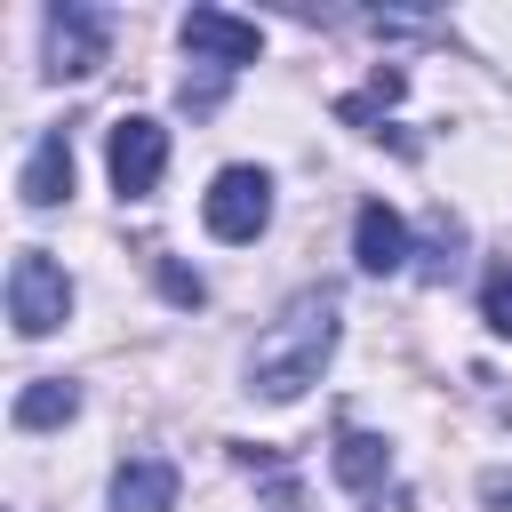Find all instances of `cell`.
I'll return each instance as SVG.
<instances>
[{"label":"cell","mask_w":512,"mask_h":512,"mask_svg":"<svg viewBox=\"0 0 512 512\" xmlns=\"http://www.w3.org/2000/svg\"><path fill=\"white\" fill-rule=\"evenodd\" d=\"M184 48H192V56H208L216 72H232V64H256L264 32H256L248 16H224V8H192V16H184Z\"/></svg>","instance_id":"6"},{"label":"cell","mask_w":512,"mask_h":512,"mask_svg":"<svg viewBox=\"0 0 512 512\" xmlns=\"http://www.w3.org/2000/svg\"><path fill=\"white\" fill-rule=\"evenodd\" d=\"M176 504V464L168 456H128L112 472V512H168Z\"/></svg>","instance_id":"8"},{"label":"cell","mask_w":512,"mask_h":512,"mask_svg":"<svg viewBox=\"0 0 512 512\" xmlns=\"http://www.w3.org/2000/svg\"><path fill=\"white\" fill-rule=\"evenodd\" d=\"M200 216H208L216 240H256V232L272 224V176H264V168H224V176L208 184Z\"/></svg>","instance_id":"3"},{"label":"cell","mask_w":512,"mask_h":512,"mask_svg":"<svg viewBox=\"0 0 512 512\" xmlns=\"http://www.w3.org/2000/svg\"><path fill=\"white\" fill-rule=\"evenodd\" d=\"M64 312H72L64 264L48 248H16V264H8V320H16V336H56Z\"/></svg>","instance_id":"2"},{"label":"cell","mask_w":512,"mask_h":512,"mask_svg":"<svg viewBox=\"0 0 512 512\" xmlns=\"http://www.w3.org/2000/svg\"><path fill=\"white\" fill-rule=\"evenodd\" d=\"M400 88H408V80H400V72H376V80H368V88H360V96H344V104H336V112H344V120H352V128H368V120H376V112H384V104H392V96H400Z\"/></svg>","instance_id":"12"},{"label":"cell","mask_w":512,"mask_h":512,"mask_svg":"<svg viewBox=\"0 0 512 512\" xmlns=\"http://www.w3.org/2000/svg\"><path fill=\"white\" fill-rule=\"evenodd\" d=\"M384 472H392V448H384L376 432H344V440H336V480H344L352 496H368Z\"/></svg>","instance_id":"11"},{"label":"cell","mask_w":512,"mask_h":512,"mask_svg":"<svg viewBox=\"0 0 512 512\" xmlns=\"http://www.w3.org/2000/svg\"><path fill=\"white\" fill-rule=\"evenodd\" d=\"M352 264H360V272H376V280L408 264V224H400V208L368 200V208L352 216Z\"/></svg>","instance_id":"7"},{"label":"cell","mask_w":512,"mask_h":512,"mask_svg":"<svg viewBox=\"0 0 512 512\" xmlns=\"http://www.w3.org/2000/svg\"><path fill=\"white\" fill-rule=\"evenodd\" d=\"M16 192H24V208H56V200L72 192V136H64V128L32 144V160H24Z\"/></svg>","instance_id":"9"},{"label":"cell","mask_w":512,"mask_h":512,"mask_svg":"<svg viewBox=\"0 0 512 512\" xmlns=\"http://www.w3.org/2000/svg\"><path fill=\"white\" fill-rule=\"evenodd\" d=\"M336 352V296L328 288H304L280 304V320H264L256 352H248V392L256 400H296L304 384H320Z\"/></svg>","instance_id":"1"},{"label":"cell","mask_w":512,"mask_h":512,"mask_svg":"<svg viewBox=\"0 0 512 512\" xmlns=\"http://www.w3.org/2000/svg\"><path fill=\"white\" fill-rule=\"evenodd\" d=\"M72 416H80V384H64V376H40V384H24V392H16V424H24V432L72 424Z\"/></svg>","instance_id":"10"},{"label":"cell","mask_w":512,"mask_h":512,"mask_svg":"<svg viewBox=\"0 0 512 512\" xmlns=\"http://www.w3.org/2000/svg\"><path fill=\"white\" fill-rule=\"evenodd\" d=\"M160 288H168V296H176V304H200V280H192V272H176V264H168V272H160Z\"/></svg>","instance_id":"14"},{"label":"cell","mask_w":512,"mask_h":512,"mask_svg":"<svg viewBox=\"0 0 512 512\" xmlns=\"http://www.w3.org/2000/svg\"><path fill=\"white\" fill-rule=\"evenodd\" d=\"M104 160H112L120 200H144V192L160 184V168H168V128H160V120H144V112H128V120H112Z\"/></svg>","instance_id":"4"},{"label":"cell","mask_w":512,"mask_h":512,"mask_svg":"<svg viewBox=\"0 0 512 512\" xmlns=\"http://www.w3.org/2000/svg\"><path fill=\"white\" fill-rule=\"evenodd\" d=\"M104 16L96 8H80V0H64V8H48V72L56 80H88L96 64H104Z\"/></svg>","instance_id":"5"},{"label":"cell","mask_w":512,"mask_h":512,"mask_svg":"<svg viewBox=\"0 0 512 512\" xmlns=\"http://www.w3.org/2000/svg\"><path fill=\"white\" fill-rule=\"evenodd\" d=\"M480 496H488L496 512H512V472H488V480H480Z\"/></svg>","instance_id":"15"},{"label":"cell","mask_w":512,"mask_h":512,"mask_svg":"<svg viewBox=\"0 0 512 512\" xmlns=\"http://www.w3.org/2000/svg\"><path fill=\"white\" fill-rule=\"evenodd\" d=\"M480 320H488L496 336H512V264H488V280H480Z\"/></svg>","instance_id":"13"}]
</instances>
